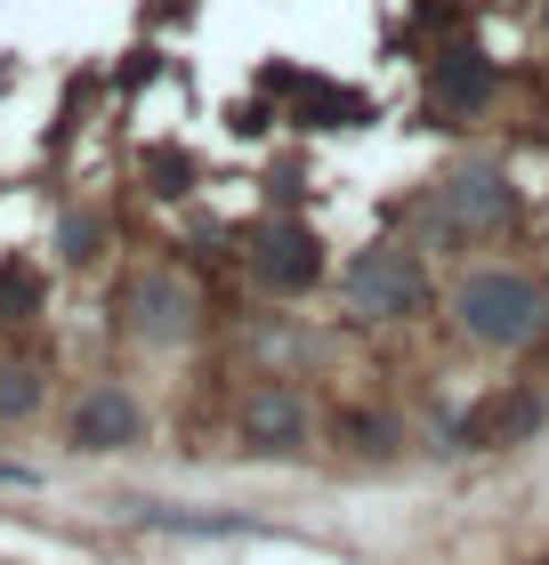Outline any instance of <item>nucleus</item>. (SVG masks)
<instances>
[]
</instances>
